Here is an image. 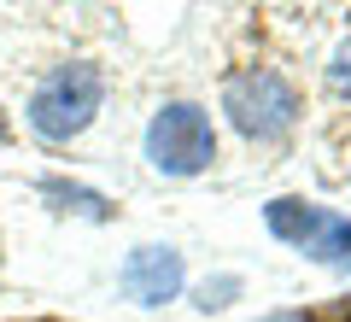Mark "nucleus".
Listing matches in <instances>:
<instances>
[{
    "label": "nucleus",
    "mask_w": 351,
    "mask_h": 322,
    "mask_svg": "<svg viewBox=\"0 0 351 322\" xmlns=\"http://www.w3.org/2000/svg\"><path fill=\"white\" fill-rule=\"evenodd\" d=\"M263 217H269V235L299 246L304 258L351 270V217H334V211L311 205V199H276Z\"/></svg>",
    "instance_id": "4"
},
{
    "label": "nucleus",
    "mask_w": 351,
    "mask_h": 322,
    "mask_svg": "<svg viewBox=\"0 0 351 322\" xmlns=\"http://www.w3.org/2000/svg\"><path fill=\"white\" fill-rule=\"evenodd\" d=\"M334 88L351 94V47H339V59H334Z\"/></svg>",
    "instance_id": "7"
},
{
    "label": "nucleus",
    "mask_w": 351,
    "mask_h": 322,
    "mask_svg": "<svg viewBox=\"0 0 351 322\" xmlns=\"http://www.w3.org/2000/svg\"><path fill=\"white\" fill-rule=\"evenodd\" d=\"M123 293L135 299V305H164V299L182 293V252L170 246H141L129 252L123 264Z\"/></svg>",
    "instance_id": "5"
},
{
    "label": "nucleus",
    "mask_w": 351,
    "mask_h": 322,
    "mask_svg": "<svg viewBox=\"0 0 351 322\" xmlns=\"http://www.w3.org/2000/svg\"><path fill=\"white\" fill-rule=\"evenodd\" d=\"M147 159H152V170H164V176H199V170H211V159H217L211 117H205L199 106H188V100L164 106V112L147 124Z\"/></svg>",
    "instance_id": "3"
},
{
    "label": "nucleus",
    "mask_w": 351,
    "mask_h": 322,
    "mask_svg": "<svg viewBox=\"0 0 351 322\" xmlns=\"http://www.w3.org/2000/svg\"><path fill=\"white\" fill-rule=\"evenodd\" d=\"M263 322H322V317H311V310H276V317H263Z\"/></svg>",
    "instance_id": "8"
},
{
    "label": "nucleus",
    "mask_w": 351,
    "mask_h": 322,
    "mask_svg": "<svg viewBox=\"0 0 351 322\" xmlns=\"http://www.w3.org/2000/svg\"><path fill=\"white\" fill-rule=\"evenodd\" d=\"M41 194H47V199H71V211H88V217H106V199H100V194H82V187H64V182H47Z\"/></svg>",
    "instance_id": "6"
},
{
    "label": "nucleus",
    "mask_w": 351,
    "mask_h": 322,
    "mask_svg": "<svg viewBox=\"0 0 351 322\" xmlns=\"http://www.w3.org/2000/svg\"><path fill=\"white\" fill-rule=\"evenodd\" d=\"M223 112L234 117V129L246 141H281L299 124L304 100L293 88V76H281L276 65H252V71H234L223 82Z\"/></svg>",
    "instance_id": "1"
},
{
    "label": "nucleus",
    "mask_w": 351,
    "mask_h": 322,
    "mask_svg": "<svg viewBox=\"0 0 351 322\" xmlns=\"http://www.w3.org/2000/svg\"><path fill=\"white\" fill-rule=\"evenodd\" d=\"M100 100H106V76L94 71V65H59V71L29 94V129H36L41 141H71V135H82V129L94 124Z\"/></svg>",
    "instance_id": "2"
},
{
    "label": "nucleus",
    "mask_w": 351,
    "mask_h": 322,
    "mask_svg": "<svg viewBox=\"0 0 351 322\" xmlns=\"http://www.w3.org/2000/svg\"><path fill=\"white\" fill-rule=\"evenodd\" d=\"M0 141H12V124H6V117H0Z\"/></svg>",
    "instance_id": "9"
}]
</instances>
